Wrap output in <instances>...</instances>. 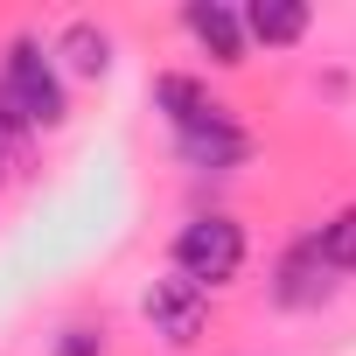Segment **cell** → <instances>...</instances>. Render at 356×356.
<instances>
[{"label": "cell", "mask_w": 356, "mask_h": 356, "mask_svg": "<svg viewBox=\"0 0 356 356\" xmlns=\"http://www.w3.org/2000/svg\"><path fill=\"white\" fill-rule=\"evenodd\" d=\"M238 22H245V42L293 49L314 29V8H307V0H252V8H238Z\"/></svg>", "instance_id": "8992f818"}, {"label": "cell", "mask_w": 356, "mask_h": 356, "mask_svg": "<svg viewBox=\"0 0 356 356\" xmlns=\"http://www.w3.org/2000/svg\"><path fill=\"white\" fill-rule=\"evenodd\" d=\"M175 273H182L189 286H231L245 273V224L210 210V217H189L182 231H175Z\"/></svg>", "instance_id": "7a4b0ae2"}, {"label": "cell", "mask_w": 356, "mask_h": 356, "mask_svg": "<svg viewBox=\"0 0 356 356\" xmlns=\"http://www.w3.org/2000/svg\"><path fill=\"white\" fill-rule=\"evenodd\" d=\"M175 154H182L189 168H203V175H231V168L252 161V140H245L238 126H210V133H182Z\"/></svg>", "instance_id": "52a82bcc"}, {"label": "cell", "mask_w": 356, "mask_h": 356, "mask_svg": "<svg viewBox=\"0 0 356 356\" xmlns=\"http://www.w3.org/2000/svg\"><path fill=\"white\" fill-rule=\"evenodd\" d=\"M63 112H70V98H63L56 56L35 35H15L8 56H0V126L8 133H49V126H63Z\"/></svg>", "instance_id": "6da1fadb"}, {"label": "cell", "mask_w": 356, "mask_h": 356, "mask_svg": "<svg viewBox=\"0 0 356 356\" xmlns=\"http://www.w3.org/2000/svg\"><path fill=\"white\" fill-rule=\"evenodd\" d=\"M140 314H147V328H154L168 349H196V342H203V328H210V293H203V286H189L182 273H161V280H147Z\"/></svg>", "instance_id": "3957f363"}, {"label": "cell", "mask_w": 356, "mask_h": 356, "mask_svg": "<svg viewBox=\"0 0 356 356\" xmlns=\"http://www.w3.org/2000/svg\"><path fill=\"white\" fill-rule=\"evenodd\" d=\"M307 245H314V259H321L328 273H356V203H349V210H335Z\"/></svg>", "instance_id": "30bf717a"}, {"label": "cell", "mask_w": 356, "mask_h": 356, "mask_svg": "<svg viewBox=\"0 0 356 356\" xmlns=\"http://www.w3.org/2000/svg\"><path fill=\"white\" fill-rule=\"evenodd\" d=\"M182 29L224 63V70H238L245 63V22H238V8H224V0H189V8H182Z\"/></svg>", "instance_id": "5b68a950"}, {"label": "cell", "mask_w": 356, "mask_h": 356, "mask_svg": "<svg viewBox=\"0 0 356 356\" xmlns=\"http://www.w3.org/2000/svg\"><path fill=\"white\" fill-rule=\"evenodd\" d=\"M328 266L314 259V245H293L286 252V266H280V307H314V300H328V280H321Z\"/></svg>", "instance_id": "ba28073f"}, {"label": "cell", "mask_w": 356, "mask_h": 356, "mask_svg": "<svg viewBox=\"0 0 356 356\" xmlns=\"http://www.w3.org/2000/svg\"><path fill=\"white\" fill-rule=\"evenodd\" d=\"M98 349H105L98 328H63V342H56V356H98Z\"/></svg>", "instance_id": "8fae6325"}, {"label": "cell", "mask_w": 356, "mask_h": 356, "mask_svg": "<svg viewBox=\"0 0 356 356\" xmlns=\"http://www.w3.org/2000/svg\"><path fill=\"white\" fill-rule=\"evenodd\" d=\"M154 105H161V119L175 126V140H182V133H210V126H238L231 105H224L203 77H189V70H161V77H154Z\"/></svg>", "instance_id": "277c9868"}, {"label": "cell", "mask_w": 356, "mask_h": 356, "mask_svg": "<svg viewBox=\"0 0 356 356\" xmlns=\"http://www.w3.org/2000/svg\"><path fill=\"white\" fill-rule=\"evenodd\" d=\"M49 56H63L77 77H105V70H112V35H105L98 22H70V29H63V42H56Z\"/></svg>", "instance_id": "9c48e42d"}, {"label": "cell", "mask_w": 356, "mask_h": 356, "mask_svg": "<svg viewBox=\"0 0 356 356\" xmlns=\"http://www.w3.org/2000/svg\"><path fill=\"white\" fill-rule=\"evenodd\" d=\"M8 140H15V133H8V126H0V182H8Z\"/></svg>", "instance_id": "7c38bea8"}]
</instances>
